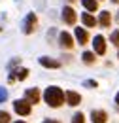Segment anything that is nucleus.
<instances>
[{
    "label": "nucleus",
    "mask_w": 119,
    "mask_h": 123,
    "mask_svg": "<svg viewBox=\"0 0 119 123\" xmlns=\"http://www.w3.org/2000/svg\"><path fill=\"white\" fill-rule=\"evenodd\" d=\"M44 100L49 104L51 108H59L62 102H64V91L57 87V85H51V87H47L44 93Z\"/></svg>",
    "instance_id": "nucleus-1"
},
{
    "label": "nucleus",
    "mask_w": 119,
    "mask_h": 123,
    "mask_svg": "<svg viewBox=\"0 0 119 123\" xmlns=\"http://www.w3.org/2000/svg\"><path fill=\"white\" fill-rule=\"evenodd\" d=\"M36 23H38L36 13H29V15L25 17V21H23V32L25 34H32L34 29H36Z\"/></svg>",
    "instance_id": "nucleus-2"
},
{
    "label": "nucleus",
    "mask_w": 119,
    "mask_h": 123,
    "mask_svg": "<svg viewBox=\"0 0 119 123\" xmlns=\"http://www.w3.org/2000/svg\"><path fill=\"white\" fill-rule=\"evenodd\" d=\"M93 49H95V55H104L106 53V38L102 34H96L95 40H93Z\"/></svg>",
    "instance_id": "nucleus-3"
},
{
    "label": "nucleus",
    "mask_w": 119,
    "mask_h": 123,
    "mask_svg": "<svg viewBox=\"0 0 119 123\" xmlns=\"http://www.w3.org/2000/svg\"><path fill=\"white\" fill-rule=\"evenodd\" d=\"M13 110L19 114V116H29L30 114V104L25 100V98H21V100H15L13 102Z\"/></svg>",
    "instance_id": "nucleus-4"
},
{
    "label": "nucleus",
    "mask_w": 119,
    "mask_h": 123,
    "mask_svg": "<svg viewBox=\"0 0 119 123\" xmlns=\"http://www.w3.org/2000/svg\"><path fill=\"white\" fill-rule=\"evenodd\" d=\"M76 19H77V15H76L74 8H70V6H64V8H62V21H64L66 25H74Z\"/></svg>",
    "instance_id": "nucleus-5"
},
{
    "label": "nucleus",
    "mask_w": 119,
    "mask_h": 123,
    "mask_svg": "<svg viewBox=\"0 0 119 123\" xmlns=\"http://www.w3.org/2000/svg\"><path fill=\"white\" fill-rule=\"evenodd\" d=\"M59 44H60V47H64V49H72V47H74L72 34H70V32H66V31H62L59 34Z\"/></svg>",
    "instance_id": "nucleus-6"
},
{
    "label": "nucleus",
    "mask_w": 119,
    "mask_h": 123,
    "mask_svg": "<svg viewBox=\"0 0 119 123\" xmlns=\"http://www.w3.org/2000/svg\"><path fill=\"white\" fill-rule=\"evenodd\" d=\"M25 100L29 102V104H38L40 102V91L36 89V87H30L25 91Z\"/></svg>",
    "instance_id": "nucleus-7"
},
{
    "label": "nucleus",
    "mask_w": 119,
    "mask_h": 123,
    "mask_svg": "<svg viewBox=\"0 0 119 123\" xmlns=\"http://www.w3.org/2000/svg\"><path fill=\"white\" fill-rule=\"evenodd\" d=\"M74 36H76V42H77L79 46H85V44L89 42V34H87L85 29H79V27H77L74 31Z\"/></svg>",
    "instance_id": "nucleus-8"
},
{
    "label": "nucleus",
    "mask_w": 119,
    "mask_h": 123,
    "mask_svg": "<svg viewBox=\"0 0 119 123\" xmlns=\"http://www.w3.org/2000/svg\"><path fill=\"white\" fill-rule=\"evenodd\" d=\"M64 98H66L68 106H77V104L81 102V97H79L76 91H66L64 93Z\"/></svg>",
    "instance_id": "nucleus-9"
},
{
    "label": "nucleus",
    "mask_w": 119,
    "mask_h": 123,
    "mask_svg": "<svg viewBox=\"0 0 119 123\" xmlns=\"http://www.w3.org/2000/svg\"><path fill=\"white\" fill-rule=\"evenodd\" d=\"M106 119H108V114L104 110H93L91 112V121L93 123H106Z\"/></svg>",
    "instance_id": "nucleus-10"
},
{
    "label": "nucleus",
    "mask_w": 119,
    "mask_h": 123,
    "mask_svg": "<svg viewBox=\"0 0 119 123\" xmlns=\"http://www.w3.org/2000/svg\"><path fill=\"white\" fill-rule=\"evenodd\" d=\"M38 62H40L44 68H60V62L55 61V59H51V57H40Z\"/></svg>",
    "instance_id": "nucleus-11"
},
{
    "label": "nucleus",
    "mask_w": 119,
    "mask_h": 123,
    "mask_svg": "<svg viewBox=\"0 0 119 123\" xmlns=\"http://www.w3.org/2000/svg\"><path fill=\"white\" fill-rule=\"evenodd\" d=\"M100 27H104V29H108L110 25H112V15H110V12H100V17H98V21H96Z\"/></svg>",
    "instance_id": "nucleus-12"
},
{
    "label": "nucleus",
    "mask_w": 119,
    "mask_h": 123,
    "mask_svg": "<svg viewBox=\"0 0 119 123\" xmlns=\"http://www.w3.org/2000/svg\"><path fill=\"white\" fill-rule=\"evenodd\" d=\"M81 23H83L85 27L93 29V27L96 25V19H95V15H91L89 12H87V13H81Z\"/></svg>",
    "instance_id": "nucleus-13"
},
{
    "label": "nucleus",
    "mask_w": 119,
    "mask_h": 123,
    "mask_svg": "<svg viewBox=\"0 0 119 123\" xmlns=\"http://www.w3.org/2000/svg\"><path fill=\"white\" fill-rule=\"evenodd\" d=\"M81 4H83V8H85L89 13H95V12L98 10V0H81Z\"/></svg>",
    "instance_id": "nucleus-14"
},
{
    "label": "nucleus",
    "mask_w": 119,
    "mask_h": 123,
    "mask_svg": "<svg viewBox=\"0 0 119 123\" xmlns=\"http://www.w3.org/2000/svg\"><path fill=\"white\" fill-rule=\"evenodd\" d=\"M15 74V80H19V81H23V80H27V78H29V68H17V70H15L13 72Z\"/></svg>",
    "instance_id": "nucleus-15"
},
{
    "label": "nucleus",
    "mask_w": 119,
    "mask_h": 123,
    "mask_svg": "<svg viewBox=\"0 0 119 123\" xmlns=\"http://www.w3.org/2000/svg\"><path fill=\"white\" fill-rule=\"evenodd\" d=\"M81 59H83L85 64H93V62L96 61V59H95V51H85V53L81 55Z\"/></svg>",
    "instance_id": "nucleus-16"
},
{
    "label": "nucleus",
    "mask_w": 119,
    "mask_h": 123,
    "mask_svg": "<svg viewBox=\"0 0 119 123\" xmlns=\"http://www.w3.org/2000/svg\"><path fill=\"white\" fill-rule=\"evenodd\" d=\"M110 42H112L113 46H117V47H119V29H115V31L110 34Z\"/></svg>",
    "instance_id": "nucleus-17"
},
{
    "label": "nucleus",
    "mask_w": 119,
    "mask_h": 123,
    "mask_svg": "<svg viewBox=\"0 0 119 123\" xmlns=\"http://www.w3.org/2000/svg\"><path fill=\"white\" fill-rule=\"evenodd\" d=\"M72 123H85V116L79 112V114H74L72 116Z\"/></svg>",
    "instance_id": "nucleus-18"
},
{
    "label": "nucleus",
    "mask_w": 119,
    "mask_h": 123,
    "mask_svg": "<svg viewBox=\"0 0 119 123\" xmlns=\"http://www.w3.org/2000/svg\"><path fill=\"white\" fill-rule=\"evenodd\" d=\"M0 123H10V114L8 112H0Z\"/></svg>",
    "instance_id": "nucleus-19"
},
{
    "label": "nucleus",
    "mask_w": 119,
    "mask_h": 123,
    "mask_svg": "<svg viewBox=\"0 0 119 123\" xmlns=\"http://www.w3.org/2000/svg\"><path fill=\"white\" fill-rule=\"evenodd\" d=\"M6 98H8V91H6L4 87H0V102H4Z\"/></svg>",
    "instance_id": "nucleus-20"
},
{
    "label": "nucleus",
    "mask_w": 119,
    "mask_h": 123,
    "mask_svg": "<svg viewBox=\"0 0 119 123\" xmlns=\"http://www.w3.org/2000/svg\"><path fill=\"white\" fill-rule=\"evenodd\" d=\"M83 85H85V87H96L98 83H96L95 80H87V81H83Z\"/></svg>",
    "instance_id": "nucleus-21"
},
{
    "label": "nucleus",
    "mask_w": 119,
    "mask_h": 123,
    "mask_svg": "<svg viewBox=\"0 0 119 123\" xmlns=\"http://www.w3.org/2000/svg\"><path fill=\"white\" fill-rule=\"evenodd\" d=\"M44 123H59L57 119H44Z\"/></svg>",
    "instance_id": "nucleus-22"
},
{
    "label": "nucleus",
    "mask_w": 119,
    "mask_h": 123,
    "mask_svg": "<svg viewBox=\"0 0 119 123\" xmlns=\"http://www.w3.org/2000/svg\"><path fill=\"white\" fill-rule=\"evenodd\" d=\"M115 104H117V106H119V93H117V95H115Z\"/></svg>",
    "instance_id": "nucleus-23"
},
{
    "label": "nucleus",
    "mask_w": 119,
    "mask_h": 123,
    "mask_svg": "<svg viewBox=\"0 0 119 123\" xmlns=\"http://www.w3.org/2000/svg\"><path fill=\"white\" fill-rule=\"evenodd\" d=\"M112 2H115V4H119V0H112Z\"/></svg>",
    "instance_id": "nucleus-24"
},
{
    "label": "nucleus",
    "mask_w": 119,
    "mask_h": 123,
    "mask_svg": "<svg viewBox=\"0 0 119 123\" xmlns=\"http://www.w3.org/2000/svg\"><path fill=\"white\" fill-rule=\"evenodd\" d=\"M15 123H27V121H15Z\"/></svg>",
    "instance_id": "nucleus-25"
},
{
    "label": "nucleus",
    "mask_w": 119,
    "mask_h": 123,
    "mask_svg": "<svg viewBox=\"0 0 119 123\" xmlns=\"http://www.w3.org/2000/svg\"><path fill=\"white\" fill-rule=\"evenodd\" d=\"M68 2H76V0H68Z\"/></svg>",
    "instance_id": "nucleus-26"
},
{
    "label": "nucleus",
    "mask_w": 119,
    "mask_h": 123,
    "mask_svg": "<svg viewBox=\"0 0 119 123\" xmlns=\"http://www.w3.org/2000/svg\"><path fill=\"white\" fill-rule=\"evenodd\" d=\"M117 21H119V13H117Z\"/></svg>",
    "instance_id": "nucleus-27"
}]
</instances>
